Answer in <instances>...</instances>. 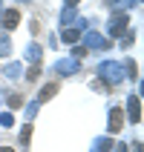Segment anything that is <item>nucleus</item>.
Wrapping results in <instances>:
<instances>
[{
	"mask_svg": "<svg viewBox=\"0 0 144 152\" xmlns=\"http://www.w3.org/2000/svg\"><path fill=\"white\" fill-rule=\"evenodd\" d=\"M17 20H20V12H17V9H9L6 15H3V26H6V29H15Z\"/></svg>",
	"mask_w": 144,
	"mask_h": 152,
	"instance_id": "obj_1",
	"label": "nucleus"
},
{
	"mask_svg": "<svg viewBox=\"0 0 144 152\" xmlns=\"http://www.w3.org/2000/svg\"><path fill=\"white\" fill-rule=\"evenodd\" d=\"M55 92H58V83H46V86H43V92H41V98L46 101V98H52Z\"/></svg>",
	"mask_w": 144,
	"mask_h": 152,
	"instance_id": "obj_2",
	"label": "nucleus"
},
{
	"mask_svg": "<svg viewBox=\"0 0 144 152\" xmlns=\"http://www.w3.org/2000/svg\"><path fill=\"white\" fill-rule=\"evenodd\" d=\"M121 126V109H112V132Z\"/></svg>",
	"mask_w": 144,
	"mask_h": 152,
	"instance_id": "obj_3",
	"label": "nucleus"
},
{
	"mask_svg": "<svg viewBox=\"0 0 144 152\" xmlns=\"http://www.w3.org/2000/svg\"><path fill=\"white\" fill-rule=\"evenodd\" d=\"M0 152H15V149H12V146H0Z\"/></svg>",
	"mask_w": 144,
	"mask_h": 152,
	"instance_id": "obj_4",
	"label": "nucleus"
},
{
	"mask_svg": "<svg viewBox=\"0 0 144 152\" xmlns=\"http://www.w3.org/2000/svg\"><path fill=\"white\" fill-rule=\"evenodd\" d=\"M69 3H75V0H69Z\"/></svg>",
	"mask_w": 144,
	"mask_h": 152,
	"instance_id": "obj_5",
	"label": "nucleus"
}]
</instances>
